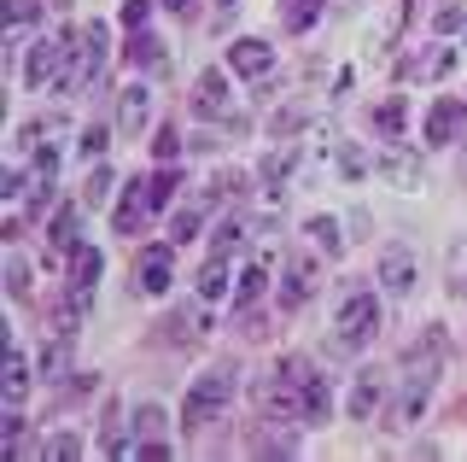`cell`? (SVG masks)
<instances>
[{
	"mask_svg": "<svg viewBox=\"0 0 467 462\" xmlns=\"http://www.w3.org/2000/svg\"><path fill=\"white\" fill-rule=\"evenodd\" d=\"M462 269H467V247L450 252V276H462ZM456 293H467V281H456Z\"/></svg>",
	"mask_w": 467,
	"mask_h": 462,
	"instance_id": "obj_46",
	"label": "cell"
},
{
	"mask_svg": "<svg viewBox=\"0 0 467 462\" xmlns=\"http://www.w3.org/2000/svg\"><path fill=\"white\" fill-rule=\"evenodd\" d=\"M456 53L462 47H420V53H409L398 70H403V82H444L450 70H456Z\"/></svg>",
	"mask_w": 467,
	"mask_h": 462,
	"instance_id": "obj_10",
	"label": "cell"
},
{
	"mask_svg": "<svg viewBox=\"0 0 467 462\" xmlns=\"http://www.w3.org/2000/svg\"><path fill=\"white\" fill-rule=\"evenodd\" d=\"M36 18H41L36 0H6V53H24L29 30H36Z\"/></svg>",
	"mask_w": 467,
	"mask_h": 462,
	"instance_id": "obj_18",
	"label": "cell"
},
{
	"mask_svg": "<svg viewBox=\"0 0 467 462\" xmlns=\"http://www.w3.org/2000/svg\"><path fill=\"white\" fill-rule=\"evenodd\" d=\"M158 433H164V410H158V404H140L135 410V445L158 439Z\"/></svg>",
	"mask_w": 467,
	"mask_h": 462,
	"instance_id": "obj_32",
	"label": "cell"
},
{
	"mask_svg": "<svg viewBox=\"0 0 467 462\" xmlns=\"http://www.w3.org/2000/svg\"><path fill=\"white\" fill-rule=\"evenodd\" d=\"M333 334H339L345 352H362L374 334H379V299L374 293H350L339 305V322H333Z\"/></svg>",
	"mask_w": 467,
	"mask_h": 462,
	"instance_id": "obj_4",
	"label": "cell"
},
{
	"mask_svg": "<svg viewBox=\"0 0 467 462\" xmlns=\"http://www.w3.org/2000/svg\"><path fill=\"white\" fill-rule=\"evenodd\" d=\"M58 369H65V340H58V345H47V352H41V374H47V381H53Z\"/></svg>",
	"mask_w": 467,
	"mask_h": 462,
	"instance_id": "obj_43",
	"label": "cell"
},
{
	"mask_svg": "<svg viewBox=\"0 0 467 462\" xmlns=\"http://www.w3.org/2000/svg\"><path fill=\"white\" fill-rule=\"evenodd\" d=\"M228 70H234V77H252V82L269 77V70H275V47L263 36H240L228 47Z\"/></svg>",
	"mask_w": 467,
	"mask_h": 462,
	"instance_id": "obj_9",
	"label": "cell"
},
{
	"mask_svg": "<svg viewBox=\"0 0 467 462\" xmlns=\"http://www.w3.org/2000/svg\"><path fill=\"white\" fill-rule=\"evenodd\" d=\"M438 363H444V328H427V340L403 352V369L415 381H438Z\"/></svg>",
	"mask_w": 467,
	"mask_h": 462,
	"instance_id": "obj_14",
	"label": "cell"
},
{
	"mask_svg": "<svg viewBox=\"0 0 467 462\" xmlns=\"http://www.w3.org/2000/svg\"><path fill=\"white\" fill-rule=\"evenodd\" d=\"M88 164H99V152H106V123H88L82 129V147H77Z\"/></svg>",
	"mask_w": 467,
	"mask_h": 462,
	"instance_id": "obj_39",
	"label": "cell"
},
{
	"mask_svg": "<svg viewBox=\"0 0 467 462\" xmlns=\"http://www.w3.org/2000/svg\"><path fill=\"white\" fill-rule=\"evenodd\" d=\"M164 6H170V12H182V18H187V12H193L199 0H164Z\"/></svg>",
	"mask_w": 467,
	"mask_h": 462,
	"instance_id": "obj_47",
	"label": "cell"
},
{
	"mask_svg": "<svg viewBox=\"0 0 467 462\" xmlns=\"http://www.w3.org/2000/svg\"><path fill=\"white\" fill-rule=\"evenodd\" d=\"M106 24H88V30H77V53H70V77L65 89H88V82L106 70Z\"/></svg>",
	"mask_w": 467,
	"mask_h": 462,
	"instance_id": "obj_5",
	"label": "cell"
},
{
	"mask_svg": "<svg viewBox=\"0 0 467 462\" xmlns=\"http://www.w3.org/2000/svg\"><path fill=\"white\" fill-rule=\"evenodd\" d=\"M462 123H467V100H432V111H427V129H420V141H427V147H450Z\"/></svg>",
	"mask_w": 467,
	"mask_h": 462,
	"instance_id": "obj_11",
	"label": "cell"
},
{
	"mask_svg": "<svg viewBox=\"0 0 467 462\" xmlns=\"http://www.w3.org/2000/svg\"><path fill=\"white\" fill-rule=\"evenodd\" d=\"M135 70H164V41L158 36H146V30H135V41H129V53H123Z\"/></svg>",
	"mask_w": 467,
	"mask_h": 462,
	"instance_id": "obj_24",
	"label": "cell"
},
{
	"mask_svg": "<svg viewBox=\"0 0 467 462\" xmlns=\"http://www.w3.org/2000/svg\"><path fill=\"white\" fill-rule=\"evenodd\" d=\"M427 398H432V381H415V374H409V381L398 386V404H391V427H415L420 415H427Z\"/></svg>",
	"mask_w": 467,
	"mask_h": 462,
	"instance_id": "obj_15",
	"label": "cell"
},
{
	"mask_svg": "<svg viewBox=\"0 0 467 462\" xmlns=\"http://www.w3.org/2000/svg\"><path fill=\"white\" fill-rule=\"evenodd\" d=\"M374 170H379V176H391V182H415V164L398 158V152H391V158H374Z\"/></svg>",
	"mask_w": 467,
	"mask_h": 462,
	"instance_id": "obj_40",
	"label": "cell"
},
{
	"mask_svg": "<svg viewBox=\"0 0 467 462\" xmlns=\"http://www.w3.org/2000/svg\"><path fill=\"white\" fill-rule=\"evenodd\" d=\"M456 47H462V53H467V24H462V30H456Z\"/></svg>",
	"mask_w": 467,
	"mask_h": 462,
	"instance_id": "obj_48",
	"label": "cell"
},
{
	"mask_svg": "<svg viewBox=\"0 0 467 462\" xmlns=\"http://www.w3.org/2000/svg\"><path fill=\"white\" fill-rule=\"evenodd\" d=\"M41 457H53V462H77V457H82V439H77V433H53V439L41 445Z\"/></svg>",
	"mask_w": 467,
	"mask_h": 462,
	"instance_id": "obj_36",
	"label": "cell"
},
{
	"mask_svg": "<svg viewBox=\"0 0 467 462\" xmlns=\"http://www.w3.org/2000/svg\"><path fill=\"white\" fill-rule=\"evenodd\" d=\"M245 240H252V228L240 223V216H228V223H216V240H211V257H234L245 252Z\"/></svg>",
	"mask_w": 467,
	"mask_h": 462,
	"instance_id": "obj_25",
	"label": "cell"
},
{
	"mask_svg": "<svg viewBox=\"0 0 467 462\" xmlns=\"http://www.w3.org/2000/svg\"><path fill=\"white\" fill-rule=\"evenodd\" d=\"M228 70H204V77L193 82V111H199V118H228Z\"/></svg>",
	"mask_w": 467,
	"mask_h": 462,
	"instance_id": "obj_13",
	"label": "cell"
},
{
	"mask_svg": "<svg viewBox=\"0 0 467 462\" xmlns=\"http://www.w3.org/2000/svg\"><path fill=\"white\" fill-rule=\"evenodd\" d=\"M304 123H310V111H304V106H286V111H275V118H269V135L286 141V135H298Z\"/></svg>",
	"mask_w": 467,
	"mask_h": 462,
	"instance_id": "obj_31",
	"label": "cell"
},
{
	"mask_svg": "<svg viewBox=\"0 0 467 462\" xmlns=\"http://www.w3.org/2000/svg\"><path fill=\"white\" fill-rule=\"evenodd\" d=\"M6 293L18 299V305L29 299V264H24V257H6Z\"/></svg>",
	"mask_w": 467,
	"mask_h": 462,
	"instance_id": "obj_38",
	"label": "cell"
},
{
	"mask_svg": "<svg viewBox=\"0 0 467 462\" xmlns=\"http://www.w3.org/2000/svg\"><path fill=\"white\" fill-rule=\"evenodd\" d=\"M146 123H152V94L135 82V89L117 94V129H123V135H140Z\"/></svg>",
	"mask_w": 467,
	"mask_h": 462,
	"instance_id": "obj_17",
	"label": "cell"
},
{
	"mask_svg": "<svg viewBox=\"0 0 467 462\" xmlns=\"http://www.w3.org/2000/svg\"><path fill=\"white\" fill-rule=\"evenodd\" d=\"M158 205H152V182H129L123 187V205H117V235H140V223L152 216Z\"/></svg>",
	"mask_w": 467,
	"mask_h": 462,
	"instance_id": "obj_12",
	"label": "cell"
},
{
	"mask_svg": "<svg viewBox=\"0 0 467 462\" xmlns=\"http://www.w3.org/2000/svg\"><path fill=\"white\" fill-rule=\"evenodd\" d=\"M0 393H6V410H18V404L29 398V357H24V345L6 352V386H0Z\"/></svg>",
	"mask_w": 467,
	"mask_h": 462,
	"instance_id": "obj_19",
	"label": "cell"
},
{
	"mask_svg": "<svg viewBox=\"0 0 467 462\" xmlns=\"http://www.w3.org/2000/svg\"><path fill=\"white\" fill-rule=\"evenodd\" d=\"M403 123H409V100H379V106H374V129H379V135H403Z\"/></svg>",
	"mask_w": 467,
	"mask_h": 462,
	"instance_id": "obj_28",
	"label": "cell"
},
{
	"mask_svg": "<svg viewBox=\"0 0 467 462\" xmlns=\"http://www.w3.org/2000/svg\"><path fill=\"white\" fill-rule=\"evenodd\" d=\"M350 422H374L379 410H386V381H379V374L368 369V374H357V386H350Z\"/></svg>",
	"mask_w": 467,
	"mask_h": 462,
	"instance_id": "obj_16",
	"label": "cell"
},
{
	"mask_svg": "<svg viewBox=\"0 0 467 462\" xmlns=\"http://www.w3.org/2000/svg\"><path fill=\"white\" fill-rule=\"evenodd\" d=\"M77 211H82V199H77V205H65V211H53V223H47V240H53L58 252L77 247Z\"/></svg>",
	"mask_w": 467,
	"mask_h": 462,
	"instance_id": "obj_26",
	"label": "cell"
},
{
	"mask_svg": "<svg viewBox=\"0 0 467 462\" xmlns=\"http://www.w3.org/2000/svg\"><path fill=\"white\" fill-rule=\"evenodd\" d=\"M374 276H379V287H386V293H415V276H420V264H415V252L403 247V240H391L386 252L374 257Z\"/></svg>",
	"mask_w": 467,
	"mask_h": 462,
	"instance_id": "obj_6",
	"label": "cell"
},
{
	"mask_svg": "<svg viewBox=\"0 0 467 462\" xmlns=\"http://www.w3.org/2000/svg\"><path fill=\"white\" fill-rule=\"evenodd\" d=\"M99 276H106V257H99L94 247H82V252H77V264H70V293H77V299H88Z\"/></svg>",
	"mask_w": 467,
	"mask_h": 462,
	"instance_id": "obj_21",
	"label": "cell"
},
{
	"mask_svg": "<svg viewBox=\"0 0 467 462\" xmlns=\"http://www.w3.org/2000/svg\"><path fill=\"white\" fill-rule=\"evenodd\" d=\"M158 158H164V164H170V158L175 152H182V135H175V129H158V147H152Z\"/></svg>",
	"mask_w": 467,
	"mask_h": 462,
	"instance_id": "obj_44",
	"label": "cell"
},
{
	"mask_svg": "<svg viewBox=\"0 0 467 462\" xmlns=\"http://www.w3.org/2000/svg\"><path fill=\"white\" fill-rule=\"evenodd\" d=\"M345 6H350V0H345Z\"/></svg>",
	"mask_w": 467,
	"mask_h": 462,
	"instance_id": "obj_50",
	"label": "cell"
},
{
	"mask_svg": "<svg viewBox=\"0 0 467 462\" xmlns=\"http://www.w3.org/2000/svg\"><path fill=\"white\" fill-rule=\"evenodd\" d=\"M310 363L304 357H281L263 381V415L269 422H304V386H310Z\"/></svg>",
	"mask_w": 467,
	"mask_h": 462,
	"instance_id": "obj_1",
	"label": "cell"
},
{
	"mask_svg": "<svg viewBox=\"0 0 467 462\" xmlns=\"http://www.w3.org/2000/svg\"><path fill=\"white\" fill-rule=\"evenodd\" d=\"M281 6H286V30H310L316 12H321V0H281Z\"/></svg>",
	"mask_w": 467,
	"mask_h": 462,
	"instance_id": "obj_37",
	"label": "cell"
},
{
	"mask_svg": "<svg viewBox=\"0 0 467 462\" xmlns=\"http://www.w3.org/2000/svg\"><path fill=\"white\" fill-rule=\"evenodd\" d=\"M170 340H182V345H193V340H204V310H193V316H170Z\"/></svg>",
	"mask_w": 467,
	"mask_h": 462,
	"instance_id": "obj_34",
	"label": "cell"
},
{
	"mask_svg": "<svg viewBox=\"0 0 467 462\" xmlns=\"http://www.w3.org/2000/svg\"><path fill=\"white\" fill-rule=\"evenodd\" d=\"M234 404V374L228 369H211L199 374L193 386H187V404H182V427L199 433V427H216L223 422V410Z\"/></svg>",
	"mask_w": 467,
	"mask_h": 462,
	"instance_id": "obj_2",
	"label": "cell"
},
{
	"mask_svg": "<svg viewBox=\"0 0 467 462\" xmlns=\"http://www.w3.org/2000/svg\"><path fill=\"white\" fill-rule=\"evenodd\" d=\"M18 141L24 147H58V141H65V118H36Z\"/></svg>",
	"mask_w": 467,
	"mask_h": 462,
	"instance_id": "obj_29",
	"label": "cell"
},
{
	"mask_svg": "<svg viewBox=\"0 0 467 462\" xmlns=\"http://www.w3.org/2000/svg\"><path fill=\"white\" fill-rule=\"evenodd\" d=\"M327 410H333L327 381H321V374H310V386H304V422H327Z\"/></svg>",
	"mask_w": 467,
	"mask_h": 462,
	"instance_id": "obj_27",
	"label": "cell"
},
{
	"mask_svg": "<svg viewBox=\"0 0 467 462\" xmlns=\"http://www.w3.org/2000/svg\"><path fill=\"white\" fill-rule=\"evenodd\" d=\"M304 235H310L321 252H339L345 247V240H339V223H327V216H310V223H304Z\"/></svg>",
	"mask_w": 467,
	"mask_h": 462,
	"instance_id": "obj_33",
	"label": "cell"
},
{
	"mask_svg": "<svg viewBox=\"0 0 467 462\" xmlns=\"http://www.w3.org/2000/svg\"><path fill=\"white\" fill-rule=\"evenodd\" d=\"M193 293H199V305H216V299H228V293H234V287H228V257H211V264L199 269Z\"/></svg>",
	"mask_w": 467,
	"mask_h": 462,
	"instance_id": "obj_20",
	"label": "cell"
},
{
	"mask_svg": "<svg viewBox=\"0 0 467 462\" xmlns=\"http://www.w3.org/2000/svg\"><path fill=\"white\" fill-rule=\"evenodd\" d=\"M123 24L129 30H146L152 24V0H123Z\"/></svg>",
	"mask_w": 467,
	"mask_h": 462,
	"instance_id": "obj_41",
	"label": "cell"
},
{
	"mask_svg": "<svg viewBox=\"0 0 467 462\" xmlns=\"http://www.w3.org/2000/svg\"><path fill=\"white\" fill-rule=\"evenodd\" d=\"M204 228V216H199V205H187V211H175V223H170V240L175 247H187V240H193Z\"/></svg>",
	"mask_w": 467,
	"mask_h": 462,
	"instance_id": "obj_35",
	"label": "cell"
},
{
	"mask_svg": "<svg viewBox=\"0 0 467 462\" xmlns=\"http://www.w3.org/2000/svg\"><path fill=\"white\" fill-rule=\"evenodd\" d=\"M106 194H111V170H106V164H94V170L82 176V211H88V205H99Z\"/></svg>",
	"mask_w": 467,
	"mask_h": 462,
	"instance_id": "obj_30",
	"label": "cell"
},
{
	"mask_svg": "<svg viewBox=\"0 0 467 462\" xmlns=\"http://www.w3.org/2000/svg\"><path fill=\"white\" fill-rule=\"evenodd\" d=\"M292 170H298V147H286V141H281V152L263 158V182H269V194H281V187L292 182Z\"/></svg>",
	"mask_w": 467,
	"mask_h": 462,
	"instance_id": "obj_23",
	"label": "cell"
},
{
	"mask_svg": "<svg viewBox=\"0 0 467 462\" xmlns=\"http://www.w3.org/2000/svg\"><path fill=\"white\" fill-rule=\"evenodd\" d=\"M70 47H77V36H41L36 47L24 53V82L29 89H53V82L70 77Z\"/></svg>",
	"mask_w": 467,
	"mask_h": 462,
	"instance_id": "obj_3",
	"label": "cell"
},
{
	"mask_svg": "<svg viewBox=\"0 0 467 462\" xmlns=\"http://www.w3.org/2000/svg\"><path fill=\"white\" fill-rule=\"evenodd\" d=\"M170 194H175V176H152V205H170Z\"/></svg>",
	"mask_w": 467,
	"mask_h": 462,
	"instance_id": "obj_45",
	"label": "cell"
},
{
	"mask_svg": "<svg viewBox=\"0 0 467 462\" xmlns=\"http://www.w3.org/2000/svg\"><path fill=\"white\" fill-rule=\"evenodd\" d=\"M462 182H467V164H462Z\"/></svg>",
	"mask_w": 467,
	"mask_h": 462,
	"instance_id": "obj_49",
	"label": "cell"
},
{
	"mask_svg": "<svg viewBox=\"0 0 467 462\" xmlns=\"http://www.w3.org/2000/svg\"><path fill=\"white\" fill-rule=\"evenodd\" d=\"M316 264L310 257H286L281 264V287H275V299H281V310H298V305H310L316 299Z\"/></svg>",
	"mask_w": 467,
	"mask_h": 462,
	"instance_id": "obj_8",
	"label": "cell"
},
{
	"mask_svg": "<svg viewBox=\"0 0 467 462\" xmlns=\"http://www.w3.org/2000/svg\"><path fill=\"white\" fill-rule=\"evenodd\" d=\"M263 293H269V269H263V264H245L240 269V287H234V310H252Z\"/></svg>",
	"mask_w": 467,
	"mask_h": 462,
	"instance_id": "obj_22",
	"label": "cell"
},
{
	"mask_svg": "<svg viewBox=\"0 0 467 462\" xmlns=\"http://www.w3.org/2000/svg\"><path fill=\"white\" fill-rule=\"evenodd\" d=\"M462 24H467V12L456 6V0H450V6H438V30H444V36H450V30H462Z\"/></svg>",
	"mask_w": 467,
	"mask_h": 462,
	"instance_id": "obj_42",
	"label": "cell"
},
{
	"mask_svg": "<svg viewBox=\"0 0 467 462\" xmlns=\"http://www.w3.org/2000/svg\"><path fill=\"white\" fill-rule=\"evenodd\" d=\"M170 287H175V247H146L140 264H135V293L164 299Z\"/></svg>",
	"mask_w": 467,
	"mask_h": 462,
	"instance_id": "obj_7",
	"label": "cell"
}]
</instances>
